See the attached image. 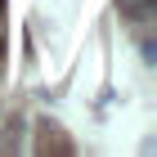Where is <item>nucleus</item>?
Instances as JSON below:
<instances>
[{
	"label": "nucleus",
	"mask_w": 157,
	"mask_h": 157,
	"mask_svg": "<svg viewBox=\"0 0 157 157\" xmlns=\"http://www.w3.org/2000/svg\"><path fill=\"white\" fill-rule=\"evenodd\" d=\"M36 144H40V153H72V139L63 130H49V126L36 130Z\"/></svg>",
	"instance_id": "f257e3e1"
}]
</instances>
